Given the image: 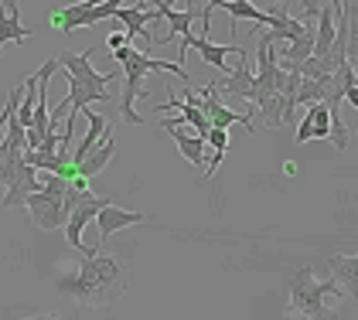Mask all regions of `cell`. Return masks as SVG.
I'll return each mask as SVG.
<instances>
[{"label": "cell", "instance_id": "f546056e", "mask_svg": "<svg viewBox=\"0 0 358 320\" xmlns=\"http://www.w3.org/2000/svg\"><path fill=\"white\" fill-rule=\"evenodd\" d=\"M355 133H358V130H355Z\"/></svg>", "mask_w": 358, "mask_h": 320}, {"label": "cell", "instance_id": "5bb4252c", "mask_svg": "<svg viewBox=\"0 0 358 320\" xmlns=\"http://www.w3.org/2000/svg\"><path fill=\"white\" fill-rule=\"evenodd\" d=\"M85 112V119H89V133H85V140L76 147V154H72V163H83L99 143H103V136L110 133V123H106V116H99V112H92V109H83Z\"/></svg>", "mask_w": 358, "mask_h": 320}, {"label": "cell", "instance_id": "277c9868", "mask_svg": "<svg viewBox=\"0 0 358 320\" xmlns=\"http://www.w3.org/2000/svg\"><path fill=\"white\" fill-rule=\"evenodd\" d=\"M113 58L123 65V96H120V112H123V119H127V123H134V126H140V112L134 106H137V96H143V79H147V72H171V75H178V79H188V72H185V65H181V61L154 58L147 48H134V45H127V48L113 52Z\"/></svg>", "mask_w": 358, "mask_h": 320}, {"label": "cell", "instance_id": "4fadbf2b", "mask_svg": "<svg viewBox=\"0 0 358 320\" xmlns=\"http://www.w3.org/2000/svg\"><path fill=\"white\" fill-rule=\"evenodd\" d=\"M167 136L178 143V150H181V157L188 160L192 167H205V157H208V143H205V136H198L192 126H174V130H167Z\"/></svg>", "mask_w": 358, "mask_h": 320}, {"label": "cell", "instance_id": "d4e9b609", "mask_svg": "<svg viewBox=\"0 0 358 320\" xmlns=\"http://www.w3.org/2000/svg\"><path fill=\"white\" fill-rule=\"evenodd\" d=\"M0 7H3V10H10V14H21V7H17V0H0Z\"/></svg>", "mask_w": 358, "mask_h": 320}, {"label": "cell", "instance_id": "8992f818", "mask_svg": "<svg viewBox=\"0 0 358 320\" xmlns=\"http://www.w3.org/2000/svg\"><path fill=\"white\" fill-rule=\"evenodd\" d=\"M192 48L201 54L212 68H219L222 75H229V72H232V68L225 65V54H239V58H243V54H249L246 48H239V45H212V41H208V34H185V38H181V52H178V54H181V61L188 58V52H192Z\"/></svg>", "mask_w": 358, "mask_h": 320}, {"label": "cell", "instance_id": "30bf717a", "mask_svg": "<svg viewBox=\"0 0 358 320\" xmlns=\"http://www.w3.org/2000/svg\"><path fill=\"white\" fill-rule=\"evenodd\" d=\"M331 109L324 103H314V106H307L303 112V119L297 123V133L294 140L297 143H307V140H331Z\"/></svg>", "mask_w": 358, "mask_h": 320}, {"label": "cell", "instance_id": "e0dca14e", "mask_svg": "<svg viewBox=\"0 0 358 320\" xmlns=\"http://www.w3.org/2000/svg\"><path fill=\"white\" fill-rule=\"evenodd\" d=\"M334 34H338V24H334V10L331 3L317 7V41H314V58H324L334 45Z\"/></svg>", "mask_w": 358, "mask_h": 320}, {"label": "cell", "instance_id": "6da1fadb", "mask_svg": "<svg viewBox=\"0 0 358 320\" xmlns=\"http://www.w3.org/2000/svg\"><path fill=\"white\" fill-rule=\"evenodd\" d=\"M58 65L65 72L69 82V96L52 109L48 116V133H58V119L65 116V133H62V150L72 143V126H76V116L83 112L89 103H113L116 96V85H113V72H96L92 68V48H85L79 54H58Z\"/></svg>", "mask_w": 358, "mask_h": 320}, {"label": "cell", "instance_id": "3957f363", "mask_svg": "<svg viewBox=\"0 0 358 320\" xmlns=\"http://www.w3.org/2000/svg\"><path fill=\"white\" fill-rule=\"evenodd\" d=\"M345 290L334 279H314V269H297L290 279V303L287 320H338V307Z\"/></svg>", "mask_w": 358, "mask_h": 320}, {"label": "cell", "instance_id": "d6986e66", "mask_svg": "<svg viewBox=\"0 0 358 320\" xmlns=\"http://www.w3.org/2000/svg\"><path fill=\"white\" fill-rule=\"evenodd\" d=\"M28 38H31V31L21 24V14H10V10L0 7V54H3V45L28 41Z\"/></svg>", "mask_w": 358, "mask_h": 320}, {"label": "cell", "instance_id": "4316f807", "mask_svg": "<svg viewBox=\"0 0 358 320\" xmlns=\"http://www.w3.org/2000/svg\"><path fill=\"white\" fill-rule=\"evenodd\" d=\"M24 320H62L58 314H34V317H24Z\"/></svg>", "mask_w": 358, "mask_h": 320}, {"label": "cell", "instance_id": "ac0fdd59", "mask_svg": "<svg viewBox=\"0 0 358 320\" xmlns=\"http://www.w3.org/2000/svg\"><path fill=\"white\" fill-rule=\"evenodd\" d=\"M24 160H28L34 170H48V174H62V167H65V160L69 154L65 150H24Z\"/></svg>", "mask_w": 358, "mask_h": 320}, {"label": "cell", "instance_id": "f1b7e54d", "mask_svg": "<svg viewBox=\"0 0 358 320\" xmlns=\"http://www.w3.org/2000/svg\"><path fill=\"white\" fill-rule=\"evenodd\" d=\"M171 3H174V0H167V7H171Z\"/></svg>", "mask_w": 358, "mask_h": 320}, {"label": "cell", "instance_id": "9c48e42d", "mask_svg": "<svg viewBox=\"0 0 358 320\" xmlns=\"http://www.w3.org/2000/svg\"><path fill=\"white\" fill-rule=\"evenodd\" d=\"M215 89L225 92V96H236L243 103H256V72L249 68V54L239 58V65L225 75L222 82H215Z\"/></svg>", "mask_w": 358, "mask_h": 320}, {"label": "cell", "instance_id": "7a4b0ae2", "mask_svg": "<svg viewBox=\"0 0 358 320\" xmlns=\"http://www.w3.org/2000/svg\"><path fill=\"white\" fill-rule=\"evenodd\" d=\"M127 283H130V276H127L123 259L96 252V256H83V263L76 266V272L65 276L58 286L72 296L79 307L99 310V307H110V303H116L120 296L127 293Z\"/></svg>", "mask_w": 358, "mask_h": 320}, {"label": "cell", "instance_id": "5b68a950", "mask_svg": "<svg viewBox=\"0 0 358 320\" xmlns=\"http://www.w3.org/2000/svg\"><path fill=\"white\" fill-rule=\"evenodd\" d=\"M106 205H113L110 198H99V194H92V191H83V198H79V205H76V212L69 214V221H65V239L69 245L76 249V252H83V256H96V249H85L83 245V232L89 221H96V214L103 212Z\"/></svg>", "mask_w": 358, "mask_h": 320}, {"label": "cell", "instance_id": "cb8c5ba5", "mask_svg": "<svg viewBox=\"0 0 358 320\" xmlns=\"http://www.w3.org/2000/svg\"><path fill=\"white\" fill-rule=\"evenodd\" d=\"M345 103L358 109V85H348V89H345Z\"/></svg>", "mask_w": 358, "mask_h": 320}, {"label": "cell", "instance_id": "2e32d148", "mask_svg": "<svg viewBox=\"0 0 358 320\" xmlns=\"http://www.w3.org/2000/svg\"><path fill=\"white\" fill-rule=\"evenodd\" d=\"M113 157H116V140H113V133H106L103 136V143H99V147L83 160V163H76V167H79V177H96L99 170H106V167H110Z\"/></svg>", "mask_w": 358, "mask_h": 320}, {"label": "cell", "instance_id": "44dd1931", "mask_svg": "<svg viewBox=\"0 0 358 320\" xmlns=\"http://www.w3.org/2000/svg\"><path fill=\"white\" fill-rule=\"evenodd\" d=\"M205 143H212V150H229V130L212 126V130H208V136H205Z\"/></svg>", "mask_w": 358, "mask_h": 320}, {"label": "cell", "instance_id": "52a82bcc", "mask_svg": "<svg viewBox=\"0 0 358 320\" xmlns=\"http://www.w3.org/2000/svg\"><path fill=\"white\" fill-rule=\"evenodd\" d=\"M201 112L208 116V123L212 126H219V130H229V126H236V123H243V126H249L252 130V119H249V112H236V109H229L225 103H222V92L215 89V82H208L201 92Z\"/></svg>", "mask_w": 358, "mask_h": 320}, {"label": "cell", "instance_id": "8fae6325", "mask_svg": "<svg viewBox=\"0 0 358 320\" xmlns=\"http://www.w3.org/2000/svg\"><path fill=\"white\" fill-rule=\"evenodd\" d=\"M143 221V214L140 212H127V208H116V205H106L103 212L96 214V225H99V242L92 245L96 252L103 249V242L110 239V235H116L120 228H130V225H140Z\"/></svg>", "mask_w": 358, "mask_h": 320}, {"label": "cell", "instance_id": "ba28073f", "mask_svg": "<svg viewBox=\"0 0 358 320\" xmlns=\"http://www.w3.org/2000/svg\"><path fill=\"white\" fill-rule=\"evenodd\" d=\"M24 208L31 212V221H34L38 228H45V232L65 228V221H69L62 198H52V194H45V191H34V194L28 198V205H24Z\"/></svg>", "mask_w": 358, "mask_h": 320}, {"label": "cell", "instance_id": "7c38bea8", "mask_svg": "<svg viewBox=\"0 0 358 320\" xmlns=\"http://www.w3.org/2000/svg\"><path fill=\"white\" fill-rule=\"evenodd\" d=\"M34 191H41L38 184V170L31 167L28 160L17 167V174H14V181L7 184V194H3V208H21V205H28V198Z\"/></svg>", "mask_w": 358, "mask_h": 320}, {"label": "cell", "instance_id": "7402d4cb", "mask_svg": "<svg viewBox=\"0 0 358 320\" xmlns=\"http://www.w3.org/2000/svg\"><path fill=\"white\" fill-rule=\"evenodd\" d=\"M127 45H134L127 31H113L110 38H106V48H110V54H113V52H120V48H127Z\"/></svg>", "mask_w": 358, "mask_h": 320}, {"label": "cell", "instance_id": "ffe728a7", "mask_svg": "<svg viewBox=\"0 0 358 320\" xmlns=\"http://www.w3.org/2000/svg\"><path fill=\"white\" fill-rule=\"evenodd\" d=\"M345 17H348V61H358V0L345 3Z\"/></svg>", "mask_w": 358, "mask_h": 320}, {"label": "cell", "instance_id": "9a60e30c", "mask_svg": "<svg viewBox=\"0 0 358 320\" xmlns=\"http://www.w3.org/2000/svg\"><path fill=\"white\" fill-rule=\"evenodd\" d=\"M331 279L345 290V296H358V256H331Z\"/></svg>", "mask_w": 358, "mask_h": 320}, {"label": "cell", "instance_id": "603a6c76", "mask_svg": "<svg viewBox=\"0 0 358 320\" xmlns=\"http://www.w3.org/2000/svg\"><path fill=\"white\" fill-rule=\"evenodd\" d=\"M222 160H225V150H212V154L205 157V174H208V181L215 177V170H219Z\"/></svg>", "mask_w": 358, "mask_h": 320}, {"label": "cell", "instance_id": "83f0119b", "mask_svg": "<svg viewBox=\"0 0 358 320\" xmlns=\"http://www.w3.org/2000/svg\"><path fill=\"white\" fill-rule=\"evenodd\" d=\"M352 68H355V72H358V61H352Z\"/></svg>", "mask_w": 358, "mask_h": 320}, {"label": "cell", "instance_id": "484cf974", "mask_svg": "<svg viewBox=\"0 0 358 320\" xmlns=\"http://www.w3.org/2000/svg\"><path fill=\"white\" fill-rule=\"evenodd\" d=\"M331 3V10H334V17H345V3L341 0H328Z\"/></svg>", "mask_w": 358, "mask_h": 320}]
</instances>
